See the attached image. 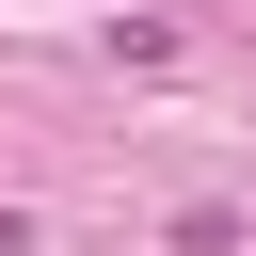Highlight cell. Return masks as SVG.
I'll return each instance as SVG.
<instances>
[{"mask_svg":"<svg viewBox=\"0 0 256 256\" xmlns=\"http://www.w3.org/2000/svg\"><path fill=\"white\" fill-rule=\"evenodd\" d=\"M0 256H32V224H16V208H0Z\"/></svg>","mask_w":256,"mask_h":256,"instance_id":"1","label":"cell"}]
</instances>
